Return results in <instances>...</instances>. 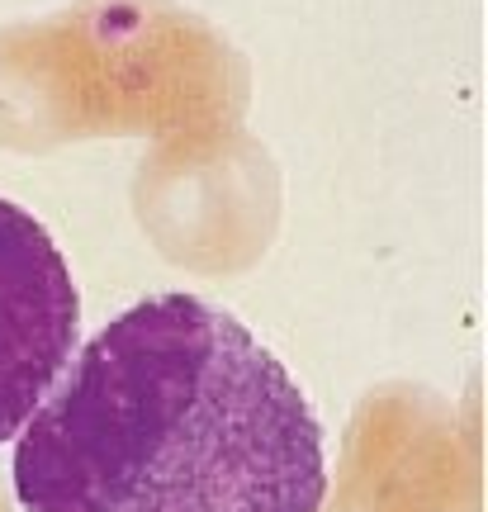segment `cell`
Segmentation results:
<instances>
[{"instance_id":"obj_1","label":"cell","mask_w":488,"mask_h":512,"mask_svg":"<svg viewBox=\"0 0 488 512\" xmlns=\"http://www.w3.org/2000/svg\"><path fill=\"white\" fill-rule=\"evenodd\" d=\"M24 512H318L323 422L237 313L152 294L72 351L19 427Z\"/></svg>"},{"instance_id":"obj_2","label":"cell","mask_w":488,"mask_h":512,"mask_svg":"<svg viewBox=\"0 0 488 512\" xmlns=\"http://www.w3.org/2000/svg\"><path fill=\"white\" fill-rule=\"evenodd\" d=\"M81 347V294L53 233L0 200V446L19 437Z\"/></svg>"}]
</instances>
